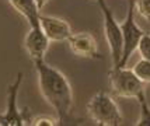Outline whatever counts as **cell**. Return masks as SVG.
Wrapping results in <instances>:
<instances>
[{"mask_svg":"<svg viewBox=\"0 0 150 126\" xmlns=\"http://www.w3.org/2000/svg\"><path fill=\"white\" fill-rule=\"evenodd\" d=\"M38 74V86L44 100L55 109L58 123L65 125L70 120V111L73 105V91L69 80L60 70L48 65L45 60L34 62Z\"/></svg>","mask_w":150,"mask_h":126,"instance_id":"6da1fadb","label":"cell"},{"mask_svg":"<svg viewBox=\"0 0 150 126\" xmlns=\"http://www.w3.org/2000/svg\"><path fill=\"white\" fill-rule=\"evenodd\" d=\"M87 113L100 126H119L124 123L122 113L115 100L105 91H98L87 102Z\"/></svg>","mask_w":150,"mask_h":126,"instance_id":"7a4b0ae2","label":"cell"},{"mask_svg":"<svg viewBox=\"0 0 150 126\" xmlns=\"http://www.w3.org/2000/svg\"><path fill=\"white\" fill-rule=\"evenodd\" d=\"M111 93L119 98H136L144 93V83L133 73L132 69L112 67L108 73Z\"/></svg>","mask_w":150,"mask_h":126,"instance_id":"3957f363","label":"cell"},{"mask_svg":"<svg viewBox=\"0 0 150 126\" xmlns=\"http://www.w3.org/2000/svg\"><path fill=\"white\" fill-rule=\"evenodd\" d=\"M98 7L103 14V21H104V32L105 38L108 42V48L111 52L112 66H118L121 58H122V49H124V37H122V28L121 24L114 17V13L107 4L105 0H96Z\"/></svg>","mask_w":150,"mask_h":126,"instance_id":"277c9868","label":"cell"},{"mask_svg":"<svg viewBox=\"0 0 150 126\" xmlns=\"http://www.w3.org/2000/svg\"><path fill=\"white\" fill-rule=\"evenodd\" d=\"M135 11H136V0H129L128 13L125 21L121 24L122 28V37H124V49H122V58L118 66L114 67H125L131 59L132 53L137 49V45L144 35V31L137 25L135 20Z\"/></svg>","mask_w":150,"mask_h":126,"instance_id":"5b68a950","label":"cell"},{"mask_svg":"<svg viewBox=\"0 0 150 126\" xmlns=\"http://www.w3.org/2000/svg\"><path fill=\"white\" fill-rule=\"evenodd\" d=\"M24 76L23 73H18L11 84H8L7 88V105L4 112L0 113V126H24L28 125L31 120L27 118V115L23 111H20L17 105V97L21 83Z\"/></svg>","mask_w":150,"mask_h":126,"instance_id":"8992f818","label":"cell"},{"mask_svg":"<svg viewBox=\"0 0 150 126\" xmlns=\"http://www.w3.org/2000/svg\"><path fill=\"white\" fill-rule=\"evenodd\" d=\"M49 42L48 37L45 32L42 31L41 25L37 27H30V31L27 32L25 38H24V48H25L27 53L30 55V58L33 62L37 60H42L45 58L46 51L49 48Z\"/></svg>","mask_w":150,"mask_h":126,"instance_id":"52a82bcc","label":"cell"},{"mask_svg":"<svg viewBox=\"0 0 150 126\" xmlns=\"http://www.w3.org/2000/svg\"><path fill=\"white\" fill-rule=\"evenodd\" d=\"M39 25L51 42H63L72 37V28L62 18L39 14Z\"/></svg>","mask_w":150,"mask_h":126,"instance_id":"ba28073f","label":"cell"},{"mask_svg":"<svg viewBox=\"0 0 150 126\" xmlns=\"http://www.w3.org/2000/svg\"><path fill=\"white\" fill-rule=\"evenodd\" d=\"M72 52L79 58L87 59H101V55L98 51V44L96 38L88 32H77L72 34V37L67 39Z\"/></svg>","mask_w":150,"mask_h":126,"instance_id":"9c48e42d","label":"cell"},{"mask_svg":"<svg viewBox=\"0 0 150 126\" xmlns=\"http://www.w3.org/2000/svg\"><path fill=\"white\" fill-rule=\"evenodd\" d=\"M8 3L16 8L17 13H20L28 21L30 27L39 25V14H41V10L38 8L37 3L34 0H8Z\"/></svg>","mask_w":150,"mask_h":126,"instance_id":"30bf717a","label":"cell"},{"mask_svg":"<svg viewBox=\"0 0 150 126\" xmlns=\"http://www.w3.org/2000/svg\"><path fill=\"white\" fill-rule=\"evenodd\" d=\"M132 70L144 84H150V60L140 58V60H137L133 65Z\"/></svg>","mask_w":150,"mask_h":126,"instance_id":"8fae6325","label":"cell"},{"mask_svg":"<svg viewBox=\"0 0 150 126\" xmlns=\"http://www.w3.org/2000/svg\"><path fill=\"white\" fill-rule=\"evenodd\" d=\"M139 105H140V116L139 120L136 122L137 126H150V105L147 104L146 100V94H140L137 97Z\"/></svg>","mask_w":150,"mask_h":126,"instance_id":"7c38bea8","label":"cell"},{"mask_svg":"<svg viewBox=\"0 0 150 126\" xmlns=\"http://www.w3.org/2000/svg\"><path fill=\"white\" fill-rule=\"evenodd\" d=\"M137 52L140 55V58L150 60V34H146L142 37V39L137 45Z\"/></svg>","mask_w":150,"mask_h":126,"instance_id":"4fadbf2b","label":"cell"},{"mask_svg":"<svg viewBox=\"0 0 150 126\" xmlns=\"http://www.w3.org/2000/svg\"><path fill=\"white\" fill-rule=\"evenodd\" d=\"M136 11L150 23V0H136Z\"/></svg>","mask_w":150,"mask_h":126,"instance_id":"5bb4252c","label":"cell"},{"mask_svg":"<svg viewBox=\"0 0 150 126\" xmlns=\"http://www.w3.org/2000/svg\"><path fill=\"white\" fill-rule=\"evenodd\" d=\"M33 125L35 126H55L58 125V122H55L53 119L48 118V116H38L33 120Z\"/></svg>","mask_w":150,"mask_h":126,"instance_id":"9a60e30c","label":"cell"},{"mask_svg":"<svg viewBox=\"0 0 150 126\" xmlns=\"http://www.w3.org/2000/svg\"><path fill=\"white\" fill-rule=\"evenodd\" d=\"M34 1L37 3V6H38L39 10H42V8H44V6L48 3V0H34Z\"/></svg>","mask_w":150,"mask_h":126,"instance_id":"2e32d148","label":"cell"}]
</instances>
